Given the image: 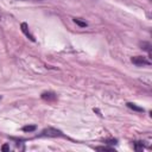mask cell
I'll return each instance as SVG.
<instances>
[{
	"instance_id": "5",
	"label": "cell",
	"mask_w": 152,
	"mask_h": 152,
	"mask_svg": "<svg viewBox=\"0 0 152 152\" xmlns=\"http://www.w3.org/2000/svg\"><path fill=\"white\" fill-rule=\"evenodd\" d=\"M140 48H141L142 50L147 51L148 56L151 57V44H150L148 42H141V43H140Z\"/></svg>"
},
{
	"instance_id": "7",
	"label": "cell",
	"mask_w": 152,
	"mask_h": 152,
	"mask_svg": "<svg viewBox=\"0 0 152 152\" xmlns=\"http://www.w3.org/2000/svg\"><path fill=\"white\" fill-rule=\"evenodd\" d=\"M133 147H134L135 151H141L145 146H144L142 141H134V142H133Z\"/></svg>"
},
{
	"instance_id": "3",
	"label": "cell",
	"mask_w": 152,
	"mask_h": 152,
	"mask_svg": "<svg viewBox=\"0 0 152 152\" xmlns=\"http://www.w3.org/2000/svg\"><path fill=\"white\" fill-rule=\"evenodd\" d=\"M40 97H42V100H44L46 102H55L57 100V95L53 91H44V93H42Z\"/></svg>"
},
{
	"instance_id": "9",
	"label": "cell",
	"mask_w": 152,
	"mask_h": 152,
	"mask_svg": "<svg viewBox=\"0 0 152 152\" xmlns=\"http://www.w3.org/2000/svg\"><path fill=\"white\" fill-rule=\"evenodd\" d=\"M74 21L80 26V27H86L88 24H87V21H82L80 18H74Z\"/></svg>"
},
{
	"instance_id": "4",
	"label": "cell",
	"mask_w": 152,
	"mask_h": 152,
	"mask_svg": "<svg viewBox=\"0 0 152 152\" xmlns=\"http://www.w3.org/2000/svg\"><path fill=\"white\" fill-rule=\"evenodd\" d=\"M20 28H21V32L31 40V42H34L36 39H34V37H33V34L30 32V30H28V26H27V24L26 23H21L20 24Z\"/></svg>"
},
{
	"instance_id": "10",
	"label": "cell",
	"mask_w": 152,
	"mask_h": 152,
	"mask_svg": "<svg viewBox=\"0 0 152 152\" xmlns=\"http://www.w3.org/2000/svg\"><path fill=\"white\" fill-rule=\"evenodd\" d=\"M36 126L34 125H28V126H24L21 129L24 131V132H33V131H36Z\"/></svg>"
},
{
	"instance_id": "11",
	"label": "cell",
	"mask_w": 152,
	"mask_h": 152,
	"mask_svg": "<svg viewBox=\"0 0 152 152\" xmlns=\"http://www.w3.org/2000/svg\"><path fill=\"white\" fill-rule=\"evenodd\" d=\"M1 150L5 151V152H6V151H10V144H5V145H2V146H1Z\"/></svg>"
},
{
	"instance_id": "12",
	"label": "cell",
	"mask_w": 152,
	"mask_h": 152,
	"mask_svg": "<svg viewBox=\"0 0 152 152\" xmlns=\"http://www.w3.org/2000/svg\"><path fill=\"white\" fill-rule=\"evenodd\" d=\"M106 142L109 144V145H113V144L115 145V144H116V139H114V140H113V139H112V140H106Z\"/></svg>"
},
{
	"instance_id": "8",
	"label": "cell",
	"mask_w": 152,
	"mask_h": 152,
	"mask_svg": "<svg viewBox=\"0 0 152 152\" xmlns=\"http://www.w3.org/2000/svg\"><path fill=\"white\" fill-rule=\"evenodd\" d=\"M97 151H108V152H115V150L113 147H108V146H97L96 147Z\"/></svg>"
},
{
	"instance_id": "6",
	"label": "cell",
	"mask_w": 152,
	"mask_h": 152,
	"mask_svg": "<svg viewBox=\"0 0 152 152\" xmlns=\"http://www.w3.org/2000/svg\"><path fill=\"white\" fill-rule=\"evenodd\" d=\"M127 107L128 108H131L132 110H135V112H144V108L142 107H139V106H137L135 103H132V102H127Z\"/></svg>"
},
{
	"instance_id": "14",
	"label": "cell",
	"mask_w": 152,
	"mask_h": 152,
	"mask_svg": "<svg viewBox=\"0 0 152 152\" xmlns=\"http://www.w3.org/2000/svg\"><path fill=\"white\" fill-rule=\"evenodd\" d=\"M0 99H1V97H0Z\"/></svg>"
},
{
	"instance_id": "13",
	"label": "cell",
	"mask_w": 152,
	"mask_h": 152,
	"mask_svg": "<svg viewBox=\"0 0 152 152\" xmlns=\"http://www.w3.org/2000/svg\"><path fill=\"white\" fill-rule=\"evenodd\" d=\"M21 1H43V0H21Z\"/></svg>"
},
{
	"instance_id": "1",
	"label": "cell",
	"mask_w": 152,
	"mask_h": 152,
	"mask_svg": "<svg viewBox=\"0 0 152 152\" xmlns=\"http://www.w3.org/2000/svg\"><path fill=\"white\" fill-rule=\"evenodd\" d=\"M39 137H49V138H57V137H64V134L62 133V131L53 128V127H48L42 131V133L39 134Z\"/></svg>"
},
{
	"instance_id": "2",
	"label": "cell",
	"mask_w": 152,
	"mask_h": 152,
	"mask_svg": "<svg viewBox=\"0 0 152 152\" xmlns=\"http://www.w3.org/2000/svg\"><path fill=\"white\" fill-rule=\"evenodd\" d=\"M132 63L137 66H145V65H150L151 62L148 59H146V57L144 56H135V57H132Z\"/></svg>"
}]
</instances>
